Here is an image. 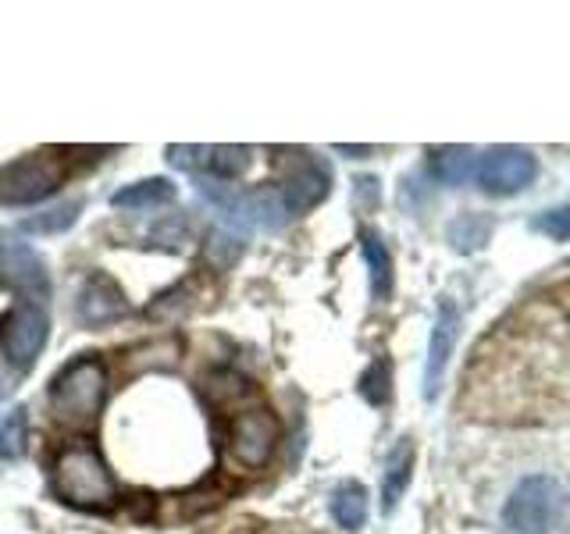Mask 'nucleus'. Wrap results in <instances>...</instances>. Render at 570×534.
<instances>
[{
	"mask_svg": "<svg viewBox=\"0 0 570 534\" xmlns=\"http://www.w3.org/2000/svg\"><path fill=\"white\" fill-rule=\"evenodd\" d=\"M50 414L61 427H71V432H82L97 421L100 406L107 399V370L97 356H79L71 360L58 378L50 382Z\"/></svg>",
	"mask_w": 570,
	"mask_h": 534,
	"instance_id": "1",
	"label": "nucleus"
},
{
	"mask_svg": "<svg viewBox=\"0 0 570 534\" xmlns=\"http://www.w3.org/2000/svg\"><path fill=\"white\" fill-rule=\"evenodd\" d=\"M53 492L68 506L79 510H100L115 498V477L94 442L76 438L68 442L53 463Z\"/></svg>",
	"mask_w": 570,
	"mask_h": 534,
	"instance_id": "2",
	"label": "nucleus"
},
{
	"mask_svg": "<svg viewBox=\"0 0 570 534\" xmlns=\"http://www.w3.org/2000/svg\"><path fill=\"white\" fill-rule=\"evenodd\" d=\"M50 335V317L40 303L22 299L0 314V356L14 370H32Z\"/></svg>",
	"mask_w": 570,
	"mask_h": 534,
	"instance_id": "3",
	"label": "nucleus"
},
{
	"mask_svg": "<svg viewBox=\"0 0 570 534\" xmlns=\"http://www.w3.org/2000/svg\"><path fill=\"white\" fill-rule=\"evenodd\" d=\"M563 492L552 477L534 474L517 485L503 506V524L513 534H549L560 516Z\"/></svg>",
	"mask_w": 570,
	"mask_h": 534,
	"instance_id": "4",
	"label": "nucleus"
},
{
	"mask_svg": "<svg viewBox=\"0 0 570 534\" xmlns=\"http://www.w3.org/2000/svg\"><path fill=\"white\" fill-rule=\"evenodd\" d=\"M278 445V417L264 406H246L232 414L228 424V456L246 471H261Z\"/></svg>",
	"mask_w": 570,
	"mask_h": 534,
	"instance_id": "5",
	"label": "nucleus"
},
{
	"mask_svg": "<svg viewBox=\"0 0 570 534\" xmlns=\"http://www.w3.org/2000/svg\"><path fill=\"white\" fill-rule=\"evenodd\" d=\"M168 160L189 175H200V182L228 186V182H236L239 175H246L249 165H254V150L249 147H222V142H204V147L175 142V147H168Z\"/></svg>",
	"mask_w": 570,
	"mask_h": 534,
	"instance_id": "6",
	"label": "nucleus"
},
{
	"mask_svg": "<svg viewBox=\"0 0 570 534\" xmlns=\"http://www.w3.org/2000/svg\"><path fill=\"white\" fill-rule=\"evenodd\" d=\"M65 168L47 154H32L14 160V165L0 168V204L4 207H26L40 204L43 196H50L61 186Z\"/></svg>",
	"mask_w": 570,
	"mask_h": 534,
	"instance_id": "7",
	"label": "nucleus"
},
{
	"mask_svg": "<svg viewBox=\"0 0 570 534\" xmlns=\"http://www.w3.org/2000/svg\"><path fill=\"white\" fill-rule=\"evenodd\" d=\"M539 175V160L524 147H492L478 157L474 182L489 196H513L534 182Z\"/></svg>",
	"mask_w": 570,
	"mask_h": 534,
	"instance_id": "8",
	"label": "nucleus"
},
{
	"mask_svg": "<svg viewBox=\"0 0 570 534\" xmlns=\"http://www.w3.org/2000/svg\"><path fill=\"white\" fill-rule=\"evenodd\" d=\"M456 338H460V310L450 299H442L435 325H432V338H428V364H424V399L428 403L439 399L445 370H450V360L456 353Z\"/></svg>",
	"mask_w": 570,
	"mask_h": 534,
	"instance_id": "9",
	"label": "nucleus"
},
{
	"mask_svg": "<svg viewBox=\"0 0 570 534\" xmlns=\"http://www.w3.org/2000/svg\"><path fill=\"white\" fill-rule=\"evenodd\" d=\"M129 314V299L104 271H89L76 293V320L86 328H104Z\"/></svg>",
	"mask_w": 570,
	"mask_h": 534,
	"instance_id": "10",
	"label": "nucleus"
},
{
	"mask_svg": "<svg viewBox=\"0 0 570 534\" xmlns=\"http://www.w3.org/2000/svg\"><path fill=\"white\" fill-rule=\"evenodd\" d=\"M0 289L22 293L32 303H40L36 296H47V267L36 257V249L14 239L0 246Z\"/></svg>",
	"mask_w": 570,
	"mask_h": 534,
	"instance_id": "11",
	"label": "nucleus"
},
{
	"mask_svg": "<svg viewBox=\"0 0 570 534\" xmlns=\"http://www.w3.org/2000/svg\"><path fill=\"white\" fill-rule=\"evenodd\" d=\"M328 186H332L328 168L321 165L317 157H303L289 168V175H285V182L278 186V192H282V204L289 207V214H303V210H311V207H317L321 200H325Z\"/></svg>",
	"mask_w": 570,
	"mask_h": 534,
	"instance_id": "12",
	"label": "nucleus"
},
{
	"mask_svg": "<svg viewBox=\"0 0 570 534\" xmlns=\"http://www.w3.org/2000/svg\"><path fill=\"white\" fill-rule=\"evenodd\" d=\"M361 249H364V260H367L371 296L379 299V303H389L392 285H396V264H392L389 246L382 243L379 231L364 228V231H361Z\"/></svg>",
	"mask_w": 570,
	"mask_h": 534,
	"instance_id": "13",
	"label": "nucleus"
},
{
	"mask_svg": "<svg viewBox=\"0 0 570 534\" xmlns=\"http://www.w3.org/2000/svg\"><path fill=\"white\" fill-rule=\"evenodd\" d=\"M410 474H414V445H410V438H403L396 449H392L385 477H382V513L396 510V503L410 485Z\"/></svg>",
	"mask_w": 570,
	"mask_h": 534,
	"instance_id": "14",
	"label": "nucleus"
},
{
	"mask_svg": "<svg viewBox=\"0 0 570 534\" xmlns=\"http://www.w3.org/2000/svg\"><path fill=\"white\" fill-rule=\"evenodd\" d=\"M171 200H175V186L168 178H142V182H132L111 196V204L121 210H150V207H165Z\"/></svg>",
	"mask_w": 570,
	"mask_h": 534,
	"instance_id": "15",
	"label": "nucleus"
},
{
	"mask_svg": "<svg viewBox=\"0 0 570 534\" xmlns=\"http://www.w3.org/2000/svg\"><path fill=\"white\" fill-rule=\"evenodd\" d=\"M332 521L343 531H361L367 521V488L346 481L332 492Z\"/></svg>",
	"mask_w": 570,
	"mask_h": 534,
	"instance_id": "16",
	"label": "nucleus"
},
{
	"mask_svg": "<svg viewBox=\"0 0 570 534\" xmlns=\"http://www.w3.org/2000/svg\"><path fill=\"white\" fill-rule=\"evenodd\" d=\"M478 154L471 147H439L432 150V171L442 178L445 186H463L468 178H474Z\"/></svg>",
	"mask_w": 570,
	"mask_h": 534,
	"instance_id": "17",
	"label": "nucleus"
},
{
	"mask_svg": "<svg viewBox=\"0 0 570 534\" xmlns=\"http://www.w3.org/2000/svg\"><path fill=\"white\" fill-rule=\"evenodd\" d=\"M489 236H492V218H485V214H460V218L445 228V239H450L456 254H474V249L489 243Z\"/></svg>",
	"mask_w": 570,
	"mask_h": 534,
	"instance_id": "18",
	"label": "nucleus"
},
{
	"mask_svg": "<svg viewBox=\"0 0 570 534\" xmlns=\"http://www.w3.org/2000/svg\"><path fill=\"white\" fill-rule=\"evenodd\" d=\"M26 442H29V409L26 406H14L11 414L0 417V459H18L26 453Z\"/></svg>",
	"mask_w": 570,
	"mask_h": 534,
	"instance_id": "19",
	"label": "nucleus"
},
{
	"mask_svg": "<svg viewBox=\"0 0 570 534\" xmlns=\"http://www.w3.org/2000/svg\"><path fill=\"white\" fill-rule=\"evenodd\" d=\"M79 210H82L79 200H65V204L50 207V210H43V214H32V218L22 221V228H26V231H36V236H53V231H65V228L76 225Z\"/></svg>",
	"mask_w": 570,
	"mask_h": 534,
	"instance_id": "20",
	"label": "nucleus"
},
{
	"mask_svg": "<svg viewBox=\"0 0 570 534\" xmlns=\"http://www.w3.org/2000/svg\"><path fill=\"white\" fill-rule=\"evenodd\" d=\"M361 396L371 406H389V399H392V364H389V356L371 360V367L364 370V378H361Z\"/></svg>",
	"mask_w": 570,
	"mask_h": 534,
	"instance_id": "21",
	"label": "nucleus"
},
{
	"mask_svg": "<svg viewBox=\"0 0 570 534\" xmlns=\"http://www.w3.org/2000/svg\"><path fill=\"white\" fill-rule=\"evenodd\" d=\"M567 221H570V210H567V207H557V210L542 214L539 228H542V231H549V236L557 239V243H563V239H567Z\"/></svg>",
	"mask_w": 570,
	"mask_h": 534,
	"instance_id": "22",
	"label": "nucleus"
},
{
	"mask_svg": "<svg viewBox=\"0 0 570 534\" xmlns=\"http://www.w3.org/2000/svg\"><path fill=\"white\" fill-rule=\"evenodd\" d=\"M335 154H346V157H371V147H335Z\"/></svg>",
	"mask_w": 570,
	"mask_h": 534,
	"instance_id": "23",
	"label": "nucleus"
}]
</instances>
